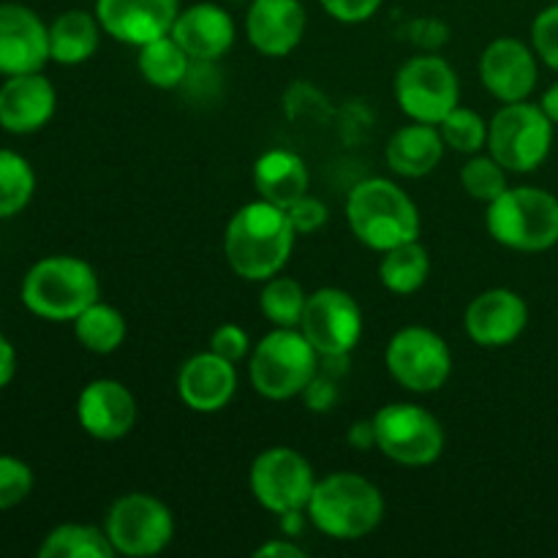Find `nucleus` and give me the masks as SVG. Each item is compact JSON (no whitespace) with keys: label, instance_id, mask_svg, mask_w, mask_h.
<instances>
[{"label":"nucleus","instance_id":"1","mask_svg":"<svg viewBox=\"0 0 558 558\" xmlns=\"http://www.w3.org/2000/svg\"><path fill=\"white\" fill-rule=\"evenodd\" d=\"M294 240L298 232L287 210L265 199H254L229 218L223 232V254L240 278L265 283L287 267Z\"/></svg>","mask_w":558,"mask_h":558},{"label":"nucleus","instance_id":"2","mask_svg":"<svg viewBox=\"0 0 558 558\" xmlns=\"http://www.w3.org/2000/svg\"><path fill=\"white\" fill-rule=\"evenodd\" d=\"M305 515L325 537L354 543L374 532L385 518V496L368 477L354 472H332L316 480Z\"/></svg>","mask_w":558,"mask_h":558},{"label":"nucleus","instance_id":"3","mask_svg":"<svg viewBox=\"0 0 558 558\" xmlns=\"http://www.w3.org/2000/svg\"><path fill=\"white\" fill-rule=\"evenodd\" d=\"M347 221L354 238L379 254L420 240L417 205L401 185L387 178L360 180L349 191Z\"/></svg>","mask_w":558,"mask_h":558},{"label":"nucleus","instance_id":"4","mask_svg":"<svg viewBox=\"0 0 558 558\" xmlns=\"http://www.w3.org/2000/svg\"><path fill=\"white\" fill-rule=\"evenodd\" d=\"M488 234L518 254H543L558 245V196L537 185H507L485 213Z\"/></svg>","mask_w":558,"mask_h":558},{"label":"nucleus","instance_id":"5","mask_svg":"<svg viewBox=\"0 0 558 558\" xmlns=\"http://www.w3.org/2000/svg\"><path fill=\"white\" fill-rule=\"evenodd\" d=\"M101 298L96 270L80 256H47L27 270L22 303L47 322H74L87 305Z\"/></svg>","mask_w":558,"mask_h":558},{"label":"nucleus","instance_id":"6","mask_svg":"<svg viewBox=\"0 0 558 558\" xmlns=\"http://www.w3.org/2000/svg\"><path fill=\"white\" fill-rule=\"evenodd\" d=\"M319 357L300 327H276L251 352V385L267 401H292L316 379Z\"/></svg>","mask_w":558,"mask_h":558},{"label":"nucleus","instance_id":"7","mask_svg":"<svg viewBox=\"0 0 558 558\" xmlns=\"http://www.w3.org/2000/svg\"><path fill=\"white\" fill-rule=\"evenodd\" d=\"M554 129L539 104H501L488 120V153L507 172L529 174L548 161L554 150Z\"/></svg>","mask_w":558,"mask_h":558},{"label":"nucleus","instance_id":"8","mask_svg":"<svg viewBox=\"0 0 558 558\" xmlns=\"http://www.w3.org/2000/svg\"><path fill=\"white\" fill-rule=\"evenodd\" d=\"M376 450L401 466H430L445 452L441 423L420 403H387L374 414Z\"/></svg>","mask_w":558,"mask_h":558},{"label":"nucleus","instance_id":"9","mask_svg":"<svg viewBox=\"0 0 558 558\" xmlns=\"http://www.w3.org/2000/svg\"><path fill=\"white\" fill-rule=\"evenodd\" d=\"M114 554L129 558L158 556L174 537V515L161 499L150 494H125L109 507L104 523Z\"/></svg>","mask_w":558,"mask_h":558},{"label":"nucleus","instance_id":"10","mask_svg":"<svg viewBox=\"0 0 558 558\" xmlns=\"http://www.w3.org/2000/svg\"><path fill=\"white\" fill-rule=\"evenodd\" d=\"M396 101L409 120L439 125L461 104V80L439 54H417L398 69Z\"/></svg>","mask_w":558,"mask_h":558},{"label":"nucleus","instance_id":"11","mask_svg":"<svg viewBox=\"0 0 558 558\" xmlns=\"http://www.w3.org/2000/svg\"><path fill=\"white\" fill-rule=\"evenodd\" d=\"M248 488L267 512L287 515L308 507L316 474L303 452L292 447H267L251 463Z\"/></svg>","mask_w":558,"mask_h":558},{"label":"nucleus","instance_id":"12","mask_svg":"<svg viewBox=\"0 0 558 558\" xmlns=\"http://www.w3.org/2000/svg\"><path fill=\"white\" fill-rule=\"evenodd\" d=\"M385 365L392 379L409 392H436L452 374V352L430 327H403L385 349Z\"/></svg>","mask_w":558,"mask_h":558},{"label":"nucleus","instance_id":"13","mask_svg":"<svg viewBox=\"0 0 558 558\" xmlns=\"http://www.w3.org/2000/svg\"><path fill=\"white\" fill-rule=\"evenodd\" d=\"M300 330L322 357L341 360L363 338V311L357 300L343 289H316L314 294H308Z\"/></svg>","mask_w":558,"mask_h":558},{"label":"nucleus","instance_id":"14","mask_svg":"<svg viewBox=\"0 0 558 558\" xmlns=\"http://www.w3.org/2000/svg\"><path fill=\"white\" fill-rule=\"evenodd\" d=\"M480 80L501 104L526 101L539 80L537 52L521 38H494L480 58Z\"/></svg>","mask_w":558,"mask_h":558},{"label":"nucleus","instance_id":"15","mask_svg":"<svg viewBox=\"0 0 558 558\" xmlns=\"http://www.w3.org/2000/svg\"><path fill=\"white\" fill-rule=\"evenodd\" d=\"M180 0H96L104 33L129 47H145L172 33Z\"/></svg>","mask_w":558,"mask_h":558},{"label":"nucleus","instance_id":"16","mask_svg":"<svg viewBox=\"0 0 558 558\" xmlns=\"http://www.w3.org/2000/svg\"><path fill=\"white\" fill-rule=\"evenodd\" d=\"M463 327L477 347H512L529 327V305L512 289H488L469 303L466 314H463Z\"/></svg>","mask_w":558,"mask_h":558},{"label":"nucleus","instance_id":"17","mask_svg":"<svg viewBox=\"0 0 558 558\" xmlns=\"http://www.w3.org/2000/svg\"><path fill=\"white\" fill-rule=\"evenodd\" d=\"M49 60V27L22 3H0V74H33Z\"/></svg>","mask_w":558,"mask_h":558},{"label":"nucleus","instance_id":"18","mask_svg":"<svg viewBox=\"0 0 558 558\" xmlns=\"http://www.w3.org/2000/svg\"><path fill=\"white\" fill-rule=\"evenodd\" d=\"M76 420L98 441H118L136 425V398L123 381L96 379L80 392Z\"/></svg>","mask_w":558,"mask_h":558},{"label":"nucleus","instance_id":"19","mask_svg":"<svg viewBox=\"0 0 558 558\" xmlns=\"http://www.w3.org/2000/svg\"><path fill=\"white\" fill-rule=\"evenodd\" d=\"M305 5L300 0H251L245 14L248 44L265 58H287L303 44Z\"/></svg>","mask_w":558,"mask_h":558},{"label":"nucleus","instance_id":"20","mask_svg":"<svg viewBox=\"0 0 558 558\" xmlns=\"http://www.w3.org/2000/svg\"><path fill=\"white\" fill-rule=\"evenodd\" d=\"M238 392V365L216 352H199L180 365L178 396L191 412L216 414L232 403Z\"/></svg>","mask_w":558,"mask_h":558},{"label":"nucleus","instance_id":"21","mask_svg":"<svg viewBox=\"0 0 558 558\" xmlns=\"http://www.w3.org/2000/svg\"><path fill=\"white\" fill-rule=\"evenodd\" d=\"M238 27L232 14L216 3H194L180 9L172 38L189 52L194 63H213L232 49Z\"/></svg>","mask_w":558,"mask_h":558},{"label":"nucleus","instance_id":"22","mask_svg":"<svg viewBox=\"0 0 558 558\" xmlns=\"http://www.w3.org/2000/svg\"><path fill=\"white\" fill-rule=\"evenodd\" d=\"M54 87L41 71L16 74L0 87V125L11 134H33L52 120Z\"/></svg>","mask_w":558,"mask_h":558},{"label":"nucleus","instance_id":"23","mask_svg":"<svg viewBox=\"0 0 558 558\" xmlns=\"http://www.w3.org/2000/svg\"><path fill=\"white\" fill-rule=\"evenodd\" d=\"M445 140L439 134V125L430 123H407L390 136L385 147L387 167L401 178H425L434 172L445 156Z\"/></svg>","mask_w":558,"mask_h":558},{"label":"nucleus","instance_id":"24","mask_svg":"<svg viewBox=\"0 0 558 558\" xmlns=\"http://www.w3.org/2000/svg\"><path fill=\"white\" fill-rule=\"evenodd\" d=\"M308 167H305V161L298 153L276 147V150H267L256 158L254 189L259 194V199L287 210L300 196L308 194Z\"/></svg>","mask_w":558,"mask_h":558},{"label":"nucleus","instance_id":"25","mask_svg":"<svg viewBox=\"0 0 558 558\" xmlns=\"http://www.w3.org/2000/svg\"><path fill=\"white\" fill-rule=\"evenodd\" d=\"M101 22L96 11L71 9L63 11L58 20L49 25V60L60 65H80L96 54L101 41Z\"/></svg>","mask_w":558,"mask_h":558},{"label":"nucleus","instance_id":"26","mask_svg":"<svg viewBox=\"0 0 558 558\" xmlns=\"http://www.w3.org/2000/svg\"><path fill=\"white\" fill-rule=\"evenodd\" d=\"M191 63L194 60L174 41L172 33L140 47V58H136L142 80L158 90H174V87L183 85L191 74Z\"/></svg>","mask_w":558,"mask_h":558},{"label":"nucleus","instance_id":"27","mask_svg":"<svg viewBox=\"0 0 558 558\" xmlns=\"http://www.w3.org/2000/svg\"><path fill=\"white\" fill-rule=\"evenodd\" d=\"M430 276V256L420 240L385 251L379 262V281L392 294H414Z\"/></svg>","mask_w":558,"mask_h":558},{"label":"nucleus","instance_id":"28","mask_svg":"<svg viewBox=\"0 0 558 558\" xmlns=\"http://www.w3.org/2000/svg\"><path fill=\"white\" fill-rule=\"evenodd\" d=\"M74 336L87 352L112 354L123 347L125 336H129V325H125V316L114 305L96 300L74 319Z\"/></svg>","mask_w":558,"mask_h":558},{"label":"nucleus","instance_id":"29","mask_svg":"<svg viewBox=\"0 0 558 558\" xmlns=\"http://www.w3.org/2000/svg\"><path fill=\"white\" fill-rule=\"evenodd\" d=\"M41 558H112V543H109L107 532L96 526H85V523H63V526L52 529L38 548Z\"/></svg>","mask_w":558,"mask_h":558},{"label":"nucleus","instance_id":"30","mask_svg":"<svg viewBox=\"0 0 558 558\" xmlns=\"http://www.w3.org/2000/svg\"><path fill=\"white\" fill-rule=\"evenodd\" d=\"M305 303H308V292L303 283L281 272L267 278L259 294V308L272 327H300Z\"/></svg>","mask_w":558,"mask_h":558},{"label":"nucleus","instance_id":"31","mask_svg":"<svg viewBox=\"0 0 558 558\" xmlns=\"http://www.w3.org/2000/svg\"><path fill=\"white\" fill-rule=\"evenodd\" d=\"M36 191L33 167L14 150H0V218L25 210Z\"/></svg>","mask_w":558,"mask_h":558},{"label":"nucleus","instance_id":"32","mask_svg":"<svg viewBox=\"0 0 558 558\" xmlns=\"http://www.w3.org/2000/svg\"><path fill=\"white\" fill-rule=\"evenodd\" d=\"M439 134L447 147L463 156H474L488 145V120L474 109L458 104L450 114L439 123Z\"/></svg>","mask_w":558,"mask_h":558},{"label":"nucleus","instance_id":"33","mask_svg":"<svg viewBox=\"0 0 558 558\" xmlns=\"http://www.w3.org/2000/svg\"><path fill=\"white\" fill-rule=\"evenodd\" d=\"M461 185L472 199L490 205L507 189V169L490 153L488 156L474 153L461 169Z\"/></svg>","mask_w":558,"mask_h":558},{"label":"nucleus","instance_id":"34","mask_svg":"<svg viewBox=\"0 0 558 558\" xmlns=\"http://www.w3.org/2000/svg\"><path fill=\"white\" fill-rule=\"evenodd\" d=\"M33 488V472L20 458L0 456V510H11L27 499Z\"/></svg>","mask_w":558,"mask_h":558},{"label":"nucleus","instance_id":"35","mask_svg":"<svg viewBox=\"0 0 558 558\" xmlns=\"http://www.w3.org/2000/svg\"><path fill=\"white\" fill-rule=\"evenodd\" d=\"M532 47L548 69L558 71V3L548 5L534 16Z\"/></svg>","mask_w":558,"mask_h":558},{"label":"nucleus","instance_id":"36","mask_svg":"<svg viewBox=\"0 0 558 558\" xmlns=\"http://www.w3.org/2000/svg\"><path fill=\"white\" fill-rule=\"evenodd\" d=\"M210 352L221 354L223 360L238 365L251 357L254 347H251V336L245 332V327L227 322V325L216 327V332L210 336Z\"/></svg>","mask_w":558,"mask_h":558},{"label":"nucleus","instance_id":"37","mask_svg":"<svg viewBox=\"0 0 558 558\" xmlns=\"http://www.w3.org/2000/svg\"><path fill=\"white\" fill-rule=\"evenodd\" d=\"M287 216L292 221L294 232L298 234H314L316 229H322L327 223V207L325 202H319L316 196H300L294 205L287 207Z\"/></svg>","mask_w":558,"mask_h":558},{"label":"nucleus","instance_id":"38","mask_svg":"<svg viewBox=\"0 0 558 558\" xmlns=\"http://www.w3.org/2000/svg\"><path fill=\"white\" fill-rule=\"evenodd\" d=\"M381 3H385V0H319L322 9H325L336 22H343V25L368 22L371 16L381 9Z\"/></svg>","mask_w":558,"mask_h":558},{"label":"nucleus","instance_id":"39","mask_svg":"<svg viewBox=\"0 0 558 558\" xmlns=\"http://www.w3.org/2000/svg\"><path fill=\"white\" fill-rule=\"evenodd\" d=\"M303 398L314 412H327V409H332V403L338 401V390L330 379H322V376L316 374V379L305 387Z\"/></svg>","mask_w":558,"mask_h":558},{"label":"nucleus","instance_id":"40","mask_svg":"<svg viewBox=\"0 0 558 558\" xmlns=\"http://www.w3.org/2000/svg\"><path fill=\"white\" fill-rule=\"evenodd\" d=\"M256 556H289V558H305V550L300 545L289 543V539H267L265 545L256 548Z\"/></svg>","mask_w":558,"mask_h":558},{"label":"nucleus","instance_id":"41","mask_svg":"<svg viewBox=\"0 0 558 558\" xmlns=\"http://www.w3.org/2000/svg\"><path fill=\"white\" fill-rule=\"evenodd\" d=\"M14 371H16V352L3 336H0V390L14 379Z\"/></svg>","mask_w":558,"mask_h":558},{"label":"nucleus","instance_id":"42","mask_svg":"<svg viewBox=\"0 0 558 558\" xmlns=\"http://www.w3.org/2000/svg\"><path fill=\"white\" fill-rule=\"evenodd\" d=\"M349 441H352L357 450H368L371 445L376 447V436H374V423H357L349 434Z\"/></svg>","mask_w":558,"mask_h":558},{"label":"nucleus","instance_id":"43","mask_svg":"<svg viewBox=\"0 0 558 558\" xmlns=\"http://www.w3.org/2000/svg\"><path fill=\"white\" fill-rule=\"evenodd\" d=\"M539 107H543V112L548 114L550 123L558 125V82H554V85L543 93V101H539Z\"/></svg>","mask_w":558,"mask_h":558}]
</instances>
